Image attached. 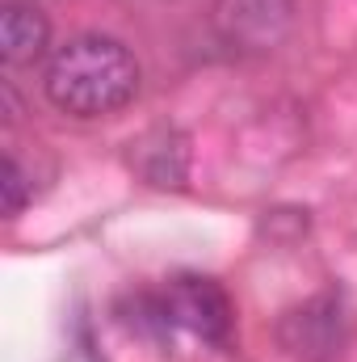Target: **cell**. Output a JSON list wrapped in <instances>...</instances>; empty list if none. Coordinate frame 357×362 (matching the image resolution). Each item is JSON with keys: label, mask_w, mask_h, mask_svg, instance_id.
I'll use <instances>...</instances> for the list:
<instances>
[{"label": "cell", "mask_w": 357, "mask_h": 362, "mask_svg": "<svg viewBox=\"0 0 357 362\" xmlns=\"http://www.w3.org/2000/svg\"><path fill=\"white\" fill-rule=\"evenodd\" d=\"M139 59L109 34H76L47 59L42 93L68 118H109L139 93Z\"/></svg>", "instance_id": "cell-1"}, {"label": "cell", "mask_w": 357, "mask_h": 362, "mask_svg": "<svg viewBox=\"0 0 357 362\" xmlns=\"http://www.w3.org/2000/svg\"><path fill=\"white\" fill-rule=\"evenodd\" d=\"M273 337L294 362H341L349 346V308L341 291H320L286 308L273 325Z\"/></svg>", "instance_id": "cell-2"}, {"label": "cell", "mask_w": 357, "mask_h": 362, "mask_svg": "<svg viewBox=\"0 0 357 362\" xmlns=\"http://www.w3.org/2000/svg\"><path fill=\"white\" fill-rule=\"evenodd\" d=\"M156 299H160L164 320L173 329L193 333L198 341H206L214 350H227L231 346L236 308H231L227 291L214 278H206V274H177V278H169L156 291Z\"/></svg>", "instance_id": "cell-3"}, {"label": "cell", "mask_w": 357, "mask_h": 362, "mask_svg": "<svg viewBox=\"0 0 357 362\" xmlns=\"http://www.w3.org/2000/svg\"><path fill=\"white\" fill-rule=\"evenodd\" d=\"M294 0H214V34L240 55H269L294 30Z\"/></svg>", "instance_id": "cell-4"}, {"label": "cell", "mask_w": 357, "mask_h": 362, "mask_svg": "<svg viewBox=\"0 0 357 362\" xmlns=\"http://www.w3.org/2000/svg\"><path fill=\"white\" fill-rule=\"evenodd\" d=\"M131 165L139 169V177L147 185H185V169H189V148H185V135L173 127H156L147 131L143 139L131 144Z\"/></svg>", "instance_id": "cell-5"}, {"label": "cell", "mask_w": 357, "mask_h": 362, "mask_svg": "<svg viewBox=\"0 0 357 362\" xmlns=\"http://www.w3.org/2000/svg\"><path fill=\"white\" fill-rule=\"evenodd\" d=\"M47 42H51V25L34 4L8 0L0 8V55L8 68H25V64L42 59Z\"/></svg>", "instance_id": "cell-6"}, {"label": "cell", "mask_w": 357, "mask_h": 362, "mask_svg": "<svg viewBox=\"0 0 357 362\" xmlns=\"http://www.w3.org/2000/svg\"><path fill=\"white\" fill-rule=\"evenodd\" d=\"M0 194H4V215H21V206L34 198V181L25 173V165L17 160V152L4 156V181H0Z\"/></svg>", "instance_id": "cell-7"}]
</instances>
